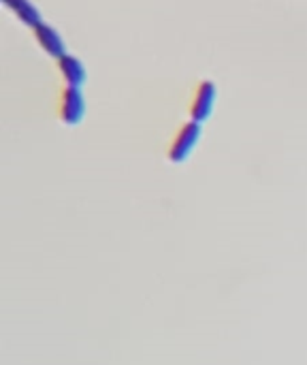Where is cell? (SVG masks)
Returning a JSON list of instances; mask_svg holds the SVG:
<instances>
[{
  "mask_svg": "<svg viewBox=\"0 0 307 365\" xmlns=\"http://www.w3.org/2000/svg\"><path fill=\"white\" fill-rule=\"evenodd\" d=\"M201 133H203V124L192 122V120L184 122V124L175 130V135L169 139V143H167V150H165L167 160L173 163V165L186 163V160L190 158L192 150L197 148V143H199V139H201Z\"/></svg>",
  "mask_w": 307,
  "mask_h": 365,
  "instance_id": "1",
  "label": "cell"
},
{
  "mask_svg": "<svg viewBox=\"0 0 307 365\" xmlns=\"http://www.w3.org/2000/svg\"><path fill=\"white\" fill-rule=\"evenodd\" d=\"M216 96H218V88L212 79H199L194 90H192V96L188 101V115L192 122H207L214 113V107H216Z\"/></svg>",
  "mask_w": 307,
  "mask_h": 365,
  "instance_id": "2",
  "label": "cell"
},
{
  "mask_svg": "<svg viewBox=\"0 0 307 365\" xmlns=\"http://www.w3.org/2000/svg\"><path fill=\"white\" fill-rule=\"evenodd\" d=\"M56 113L64 126H77L85 115V98H83L81 88L64 86L58 94Z\"/></svg>",
  "mask_w": 307,
  "mask_h": 365,
  "instance_id": "3",
  "label": "cell"
},
{
  "mask_svg": "<svg viewBox=\"0 0 307 365\" xmlns=\"http://www.w3.org/2000/svg\"><path fill=\"white\" fill-rule=\"evenodd\" d=\"M30 32H32V38L36 41V45L43 49V53H47L49 58H62L64 53H68L66 51V43H64V38L60 36V32L53 28V26H49V24H45V21H41V24H36L34 28H30Z\"/></svg>",
  "mask_w": 307,
  "mask_h": 365,
  "instance_id": "4",
  "label": "cell"
},
{
  "mask_svg": "<svg viewBox=\"0 0 307 365\" xmlns=\"http://www.w3.org/2000/svg\"><path fill=\"white\" fill-rule=\"evenodd\" d=\"M56 66H58L60 77L66 81V86H77V88H81V86L85 83V79H88L85 64H83L79 58L71 56V53H64L62 58H58V60H56Z\"/></svg>",
  "mask_w": 307,
  "mask_h": 365,
  "instance_id": "5",
  "label": "cell"
},
{
  "mask_svg": "<svg viewBox=\"0 0 307 365\" xmlns=\"http://www.w3.org/2000/svg\"><path fill=\"white\" fill-rule=\"evenodd\" d=\"M2 4L28 28H34L36 24L43 21V15L32 0H2Z\"/></svg>",
  "mask_w": 307,
  "mask_h": 365,
  "instance_id": "6",
  "label": "cell"
}]
</instances>
